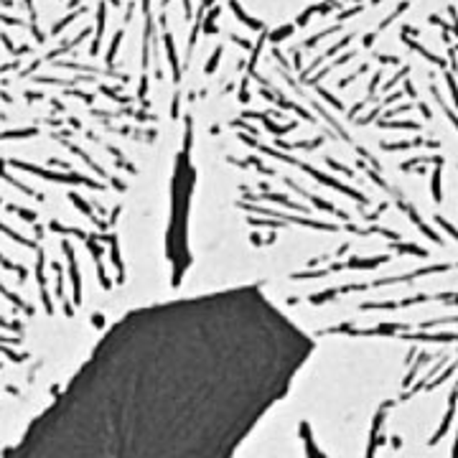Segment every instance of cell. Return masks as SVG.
<instances>
[{
    "mask_svg": "<svg viewBox=\"0 0 458 458\" xmlns=\"http://www.w3.org/2000/svg\"><path fill=\"white\" fill-rule=\"evenodd\" d=\"M311 349L257 288L137 308L5 458H232Z\"/></svg>",
    "mask_w": 458,
    "mask_h": 458,
    "instance_id": "1",
    "label": "cell"
}]
</instances>
